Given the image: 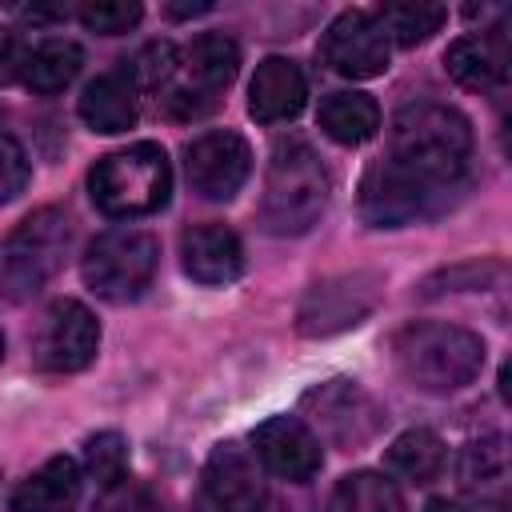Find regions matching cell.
Instances as JSON below:
<instances>
[{
  "instance_id": "cell-25",
  "label": "cell",
  "mask_w": 512,
  "mask_h": 512,
  "mask_svg": "<svg viewBox=\"0 0 512 512\" xmlns=\"http://www.w3.org/2000/svg\"><path fill=\"white\" fill-rule=\"evenodd\" d=\"M328 512H404V496L384 472L364 468V472H348L336 484Z\"/></svg>"
},
{
  "instance_id": "cell-24",
  "label": "cell",
  "mask_w": 512,
  "mask_h": 512,
  "mask_svg": "<svg viewBox=\"0 0 512 512\" xmlns=\"http://www.w3.org/2000/svg\"><path fill=\"white\" fill-rule=\"evenodd\" d=\"M80 64H84L80 44H72V40H44V44H36V48L28 52V60H24V84H28L32 92H40V96L64 92V88L76 80Z\"/></svg>"
},
{
  "instance_id": "cell-16",
  "label": "cell",
  "mask_w": 512,
  "mask_h": 512,
  "mask_svg": "<svg viewBox=\"0 0 512 512\" xmlns=\"http://www.w3.org/2000/svg\"><path fill=\"white\" fill-rule=\"evenodd\" d=\"M304 100H308V84H304V72H300L296 60L264 56L256 64V76L248 84V112H252V120H260V124L292 120V116H300Z\"/></svg>"
},
{
  "instance_id": "cell-12",
  "label": "cell",
  "mask_w": 512,
  "mask_h": 512,
  "mask_svg": "<svg viewBox=\"0 0 512 512\" xmlns=\"http://www.w3.org/2000/svg\"><path fill=\"white\" fill-rule=\"evenodd\" d=\"M252 448H256V460L280 476V480H292V484H304L320 472L324 456H320V440L316 432L300 420V416H268L256 432H252Z\"/></svg>"
},
{
  "instance_id": "cell-26",
  "label": "cell",
  "mask_w": 512,
  "mask_h": 512,
  "mask_svg": "<svg viewBox=\"0 0 512 512\" xmlns=\"http://www.w3.org/2000/svg\"><path fill=\"white\" fill-rule=\"evenodd\" d=\"M376 24L384 28L388 44L396 40L400 48H416L424 44L432 32H440V24L448 20L444 4H424V0H408V4H384L380 12H372Z\"/></svg>"
},
{
  "instance_id": "cell-32",
  "label": "cell",
  "mask_w": 512,
  "mask_h": 512,
  "mask_svg": "<svg viewBox=\"0 0 512 512\" xmlns=\"http://www.w3.org/2000/svg\"><path fill=\"white\" fill-rule=\"evenodd\" d=\"M204 12H212V4H208V0H200V4H168V8H164V16H172V20H184V16H204Z\"/></svg>"
},
{
  "instance_id": "cell-3",
  "label": "cell",
  "mask_w": 512,
  "mask_h": 512,
  "mask_svg": "<svg viewBox=\"0 0 512 512\" xmlns=\"http://www.w3.org/2000/svg\"><path fill=\"white\" fill-rule=\"evenodd\" d=\"M88 196L108 220H140L168 204L172 168L168 152L152 140L108 152L88 172Z\"/></svg>"
},
{
  "instance_id": "cell-33",
  "label": "cell",
  "mask_w": 512,
  "mask_h": 512,
  "mask_svg": "<svg viewBox=\"0 0 512 512\" xmlns=\"http://www.w3.org/2000/svg\"><path fill=\"white\" fill-rule=\"evenodd\" d=\"M424 512H468V508H460V504H452V500H428Z\"/></svg>"
},
{
  "instance_id": "cell-7",
  "label": "cell",
  "mask_w": 512,
  "mask_h": 512,
  "mask_svg": "<svg viewBox=\"0 0 512 512\" xmlns=\"http://www.w3.org/2000/svg\"><path fill=\"white\" fill-rule=\"evenodd\" d=\"M300 408L316 420V428L344 452H360L368 448L380 432H384V404L356 380L348 376H332L324 384H312L300 396Z\"/></svg>"
},
{
  "instance_id": "cell-11",
  "label": "cell",
  "mask_w": 512,
  "mask_h": 512,
  "mask_svg": "<svg viewBox=\"0 0 512 512\" xmlns=\"http://www.w3.org/2000/svg\"><path fill=\"white\" fill-rule=\"evenodd\" d=\"M184 172L196 196L232 200L252 172V148L240 132H204L184 148Z\"/></svg>"
},
{
  "instance_id": "cell-27",
  "label": "cell",
  "mask_w": 512,
  "mask_h": 512,
  "mask_svg": "<svg viewBox=\"0 0 512 512\" xmlns=\"http://www.w3.org/2000/svg\"><path fill=\"white\" fill-rule=\"evenodd\" d=\"M84 468L104 484H116L120 476H128V440L120 432H96L84 444Z\"/></svg>"
},
{
  "instance_id": "cell-17",
  "label": "cell",
  "mask_w": 512,
  "mask_h": 512,
  "mask_svg": "<svg viewBox=\"0 0 512 512\" xmlns=\"http://www.w3.org/2000/svg\"><path fill=\"white\" fill-rule=\"evenodd\" d=\"M76 496H80V464L72 456H52L12 488L8 512H68Z\"/></svg>"
},
{
  "instance_id": "cell-14",
  "label": "cell",
  "mask_w": 512,
  "mask_h": 512,
  "mask_svg": "<svg viewBox=\"0 0 512 512\" xmlns=\"http://www.w3.org/2000/svg\"><path fill=\"white\" fill-rule=\"evenodd\" d=\"M204 492L216 512H264L268 508V488H264L256 460L232 440L212 448L204 464Z\"/></svg>"
},
{
  "instance_id": "cell-22",
  "label": "cell",
  "mask_w": 512,
  "mask_h": 512,
  "mask_svg": "<svg viewBox=\"0 0 512 512\" xmlns=\"http://www.w3.org/2000/svg\"><path fill=\"white\" fill-rule=\"evenodd\" d=\"M316 120H320V132L328 140H336L344 148H356V144H364V140L376 136L380 108H376V100L368 92H328L320 100Z\"/></svg>"
},
{
  "instance_id": "cell-5",
  "label": "cell",
  "mask_w": 512,
  "mask_h": 512,
  "mask_svg": "<svg viewBox=\"0 0 512 512\" xmlns=\"http://www.w3.org/2000/svg\"><path fill=\"white\" fill-rule=\"evenodd\" d=\"M72 220L64 208H36L16 224L0 256V288L8 300H32L64 264Z\"/></svg>"
},
{
  "instance_id": "cell-8",
  "label": "cell",
  "mask_w": 512,
  "mask_h": 512,
  "mask_svg": "<svg viewBox=\"0 0 512 512\" xmlns=\"http://www.w3.org/2000/svg\"><path fill=\"white\" fill-rule=\"evenodd\" d=\"M384 280L376 272H344L332 280H320L308 288L296 312V328L304 336H332L344 328H356L380 300Z\"/></svg>"
},
{
  "instance_id": "cell-4",
  "label": "cell",
  "mask_w": 512,
  "mask_h": 512,
  "mask_svg": "<svg viewBox=\"0 0 512 512\" xmlns=\"http://www.w3.org/2000/svg\"><path fill=\"white\" fill-rule=\"evenodd\" d=\"M324 204H328V172L312 152V144L296 136L276 140L264 172V200H260L264 228L276 236H300L320 220Z\"/></svg>"
},
{
  "instance_id": "cell-34",
  "label": "cell",
  "mask_w": 512,
  "mask_h": 512,
  "mask_svg": "<svg viewBox=\"0 0 512 512\" xmlns=\"http://www.w3.org/2000/svg\"><path fill=\"white\" fill-rule=\"evenodd\" d=\"M0 360H4V332H0Z\"/></svg>"
},
{
  "instance_id": "cell-31",
  "label": "cell",
  "mask_w": 512,
  "mask_h": 512,
  "mask_svg": "<svg viewBox=\"0 0 512 512\" xmlns=\"http://www.w3.org/2000/svg\"><path fill=\"white\" fill-rule=\"evenodd\" d=\"M24 60H28V52H24L20 36L8 32V28H0V84L24 76Z\"/></svg>"
},
{
  "instance_id": "cell-6",
  "label": "cell",
  "mask_w": 512,
  "mask_h": 512,
  "mask_svg": "<svg viewBox=\"0 0 512 512\" xmlns=\"http://www.w3.org/2000/svg\"><path fill=\"white\" fill-rule=\"evenodd\" d=\"M156 264H160L156 236H148L140 228H112L88 244L84 260H80V276L100 300L128 304V300L144 296V288L156 276Z\"/></svg>"
},
{
  "instance_id": "cell-30",
  "label": "cell",
  "mask_w": 512,
  "mask_h": 512,
  "mask_svg": "<svg viewBox=\"0 0 512 512\" xmlns=\"http://www.w3.org/2000/svg\"><path fill=\"white\" fill-rule=\"evenodd\" d=\"M28 176H32V168H28L24 148L12 136H0V204L16 200L28 188Z\"/></svg>"
},
{
  "instance_id": "cell-9",
  "label": "cell",
  "mask_w": 512,
  "mask_h": 512,
  "mask_svg": "<svg viewBox=\"0 0 512 512\" xmlns=\"http://www.w3.org/2000/svg\"><path fill=\"white\" fill-rule=\"evenodd\" d=\"M100 348V324L80 300H56L44 308L32 332V360L44 372H80Z\"/></svg>"
},
{
  "instance_id": "cell-20",
  "label": "cell",
  "mask_w": 512,
  "mask_h": 512,
  "mask_svg": "<svg viewBox=\"0 0 512 512\" xmlns=\"http://www.w3.org/2000/svg\"><path fill=\"white\" fill-rule=\"evenodd\" d=\"M184 68L192 76L188 88L216 100V92H224L240 72V48L224 32H204L184 48Z\"/></svg>"
},
{
  "instance_id": "cell-15",
  "label": "cell",
  "mask_w": 512,
  "mask_h": 512,
  "mask_svg": "<svg viewBox=\"0 0 512 512\" xmlns=\"http://www.w3.org/2000/svg\"><path fill=\"white\" fill-rule=\"evenodd\" d=\"M180 260L196 284H232L244 272V244L224 224H192L180 236Z\"/></svg>"
},
{
  "instance_id": "cell-1",
  "label": "cell",
  "mask_w": 512,
  "mask_h": 512,
  "mask_svg": "<svg viewBox=\"0 0 512 512\" xmlns=\"http://www.w3.org/2000/svg\"><path fill=\"white\" fill-rule=\"evenodd\" d=\"M468 152H472L468 120L448 104L416 100V104H404L392 116L384 160L396 164L400 172H408L428 192H440L452 180H460V172L468 164Z\"/></svg>"
},
{
  "instance_id": "cell-23",
  "label": "cell",
  "mask_w": 512,
  "mask_h": 512,
  "mask_svg": "<svg viewBox=\"0 0 512 512\" xmlns=\"http://www.w3.org/2000/svg\"><path fill=\"white\" fill-rule=\"evenodd\" d=\"M384 464L392 476H400L408 484H432L444 468V440L428 428H408L388 444Z\"/></svg>"
},
{
  "instance_id": "cell-28",
  "label": "cell",
  "mask_w": 512,
  "mask_h": 512,
  "mask_svg": "<svg viewBox=\"0 0 512 512\" xmlns=\"http://www.w3.org/2000/svg\"><path fill=\"white\" fill-rule=\"evenodd\" d=\"M76 16H80V24H84L88 32L120 36V32H128V28L140 24L144 8H140L136 0H92V4H80Z\"/></svg>"
},
{
  "instance_id": "cell-18",
  "label": "cell",
  "mask_w": 512,
  "mask_h": 512,
  "mask_svg": "<svg viewBox=\"0 0 512 512\" xmlns=\"http://www.w3.org/2000/svg\"><path fill=\"white\" fill-rule=\"evenodd\" d=\"M444 68H448V76H452L460 88H472V92L496 88V84L504 80V72H508L504 36L472 32V36L452 40L448 52H444Z\"/></svg>"
},
{
  "instance_id": "cell-10",
  "label": "cell",
  "mask_w": 512,
  "mask_h": 512,
  "mask_svg": "<svg viewBox=\"0 0 512 512\" xmlns=\"http://www.w3.org/2000/svg\"><path fill=\"white\" fill-rule=\"evenodd\" d=\"M320 56H324V64L336 76L372 80V76H384L388 72L392 44H388V36H384V28L376 24L372 12L348 8V12H340L328 24V32L320 40Z\"/></svg>"
},
{
  "instance_id": "cell-13",
  "label": "cell",
  "mask_w": 512,
  "mask_h": 512,
  "mask_svg": "<svg viewBox=\"0 0 512 512\" xmlns=\"http://www.w3.org/2000/svg\"><path fill=\"white\" fill-rule=\"evenodd\" d=\"M436 192H428L424 184H416L408 172H400L388 160L368 164L364 180H360V216L372 228H404L416 216L428 212V200Z\"/></svg>"
},
{
  "instance_id": "cell-21",
  "label": "cell",
  "mask_w": 512,
  "mask_h": 512,
  "mask_svg": "<svg viewBox=\"0 0 512 512\" xmlns=\"http://www.w3.org/2000/svg\"><path fill=\"white\" fill-rule=\"evenodd\" d=\"M456 480L476 500H500L508 488V440L504 436H480L460 448Z\"/></svg>"
},
{
  "instance_id": "cell-19",
  "label": "cell",
  "mask_w": 512,
  "mask_h": 512,
  "mask_svg": "<svg viewBox=\"0 0 512 512\" xmlns=\"http://www.w3.org/2000/svg\"><path fill=\"white\" fill-rule=\"evenodd\" d=\"M136 84L128 72H104L96 76L84 96H80V120L92 128V132H128L140 116V104H136Z\"/></svg>"
},
{
  "instance_id": "cell-2",
  "label": "cell",
  "mask_w": 512,
  "mask_h": 512,
  "mask_svg": "<svg viewBox=\"0 0 512 512\" xmlns=\"http://www.w3.org/2000/svg\"><path fill=\"white\" fill-rule=\"evenodd\" d=\"M392 364L412 388L428 396H448L480 376L484 340L460 324L408 320L404 328L392 332Z\"/></svg>"
},
{
  "instance_id": "cell-29",
  "label": "cell",
  "mask_w": 512,
  "mask_h": 512,
  "mask_svg": "<svg viewBox=\"0 0 512 512\" xmlns=\"http://www.w3.org/2000/svg\"><path fill=\"white\" fill-rule=\"evenodd\" d=\"M92 512H164V504L148 484H140L132 476H120L116 484H104Z\"/></svg>"
}]
</instances>
